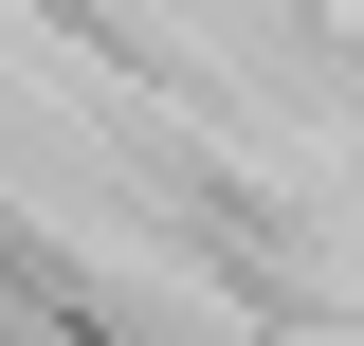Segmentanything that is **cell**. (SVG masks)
Masks as SVG:
<instances>
[]
</instances>
